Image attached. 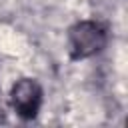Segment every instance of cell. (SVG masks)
<instances>
[{
	"mask_svg": "<svg viewBox=\"0 0 128 128\" xmlns=\"http://www.w3.org/2000/svg\"><path fill=\"white\" fill-rule=\"evenodd\" d=\"M10 102L12 108L22 118H34L42 104V88L32 78L18 80L10 90Z\"/></svg>",
	"mask_w": 128,
	"mask_h": 128,
	"instance_id": "7a4b0ae2",
	"label": "cell"
},
{
	"mask_svg": "<svg viewBox=\"0 0 128 128\" xmlns=\"http://www.w3.org/2000/svg\"><path fill=\"white\" fill-rule=\"evenodd\" d=\"M106 40H108V34L102 24H98L94 20L78 22L76 26H72L70 36H68L72 58L80 60V58H90V56L98 54L106 46Z\"/></svg>",
	"mask_w": 128,
	"mask_h": 128,
	"instance_id": "6da1fadb",
	"label": "cell"
}]
</instances>
